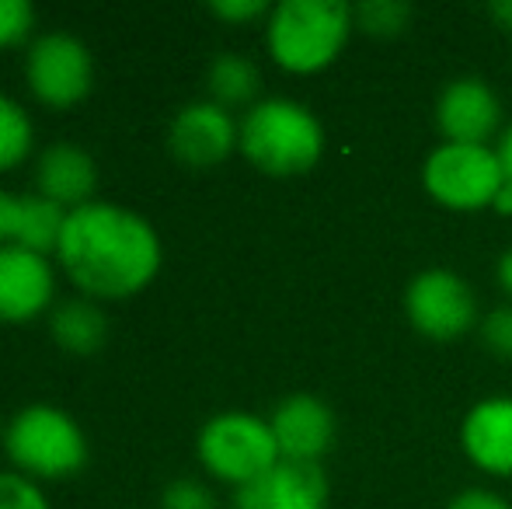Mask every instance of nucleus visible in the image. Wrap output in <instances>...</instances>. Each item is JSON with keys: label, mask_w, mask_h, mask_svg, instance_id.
Instances as JSON below:
<instances>
[{"label": "nucleus", "mask_w": 512, "mask_h": 509, "mask_svg": "<svg viewBox=\"0 0 512 509\" xmlns=\"http://www.w3.org/2000/svg\"><path fill=\"white\" fill-rule=\"evenodd\" d=\"M460 450L481 475L512 478V394H492L467 408Z\"/></svg>", "instance_id": "obj_13"}, {"label": "nucleus", "mask_w": 512, "mask_h": 509, "mask_svg": "<svg viewBox=\"0 0 512 509\" xmlns=\"http://www.w3.org/2000/svg\"><path fill=\"white\" fill-rule=\"evenodd\" d=\"M98 164L84 147L70 140L49 143L35 157V192L60 210H81L98 199Z\"/></svg>", "instance_id": "obj_14"}, {"label": "nucleus", "mask_w": 512, "mask_h": 509, "mask_svg": "<svg viewBox=\"0 0 512 509\" xmlns=\"http://www.w3.org/2000/svg\"><path fill=\"white\" fill-rule=\"evenodd\" d=\"M56 307V262L28 248H0V325H28Z\"/></svg>", "instance_id": "obj_11"}, {"label": "nucleus", "mask_w": 512, "mask_h": 509, "mask_svg": "<svg viewBox=\"0 0 512 509\" xmlns=\"http://www.w3.org/2000/svg\"><path fill=\"white\" fill-rule=\"evenodd\" d=\"M436 129L443 143L492 147L502 136V98L485 77H453L436 98Z\"/></svg>", "instance_id": "obj_10"}, {"label": "nucleus", "mask_w": 512, "mask_h": 509, "mask_svg": "<svg viewBox=\"0 0 512 509\" xmlns=\"http://www.w3.org/2000/svg\"><path fill=\"white\" fill-rule=\"evenodd\" d=\"M67 210L42 199L39 192L0 189V248H28L39 255H56Z\"/></svg>", "instance_id": "obj_16"}, {"label": "nucleus", "mask_w": 512, "mask_h": 509, "mask_svg": "<svg viewBox=\"0 0 512 509\" xmlns=\"http://www.w3.org/2000/svg\"><path fill=\"white\" fill-rule=\"evenodd\" d=\"M56 269L98 304L129 300L157 279L164 265V241L143 213L95 199L67 213Z\"/></svg>", "instance_id": "obj_1"}, {"label": "nucleus", "mask_w": 512, "mask_h": 509, "mask_svg": "<svg viewBox=\"0 0 512 509\" xmlns=\"http://www.w3.org/2000/svg\"><path fill=\"white\" fill-rule=\"evenodd\" d=\"M35 150V123L18 98L0 91V175L21 168Z\"/></svg>", "instance_id": "obj_19"}, {"label": "nucleus", "mask_w": 512, "mask_h": 509, "mask_svg": "<svg viewBox=\"0 0 512 509\" xmlns=\"http://www.w3.org/2000/svg\"><path fill=\"white\" fill-rule=\"evenodd\" d=\"M25 84L46 109H77L95 88V56L77 35L42 32L25 49Z\"/></svg>", "instance_id": "obj_8"}, {"label": "nucleus", "mask_w": 512, "mask_h": 509, "mask_svg": "<svg viewBox=\"0 0 512 509\" xmlns=\"http://www.w3.org/2000/svg\"><path fill=\"white\" fill-rule=\"evenodd\" d=\"M328 475L321 464L279 461L269 475L237 492L234 509H328Z\"/></svg>", "instance_id": "obj_15"}, {"label": "nucleus", "mask_w": 512, "mask_h": 509, "mask_svg": "<svg viewBox=\"0 0 512 509\" xmlns=\"http://www.w3.org/2000/svg\"><path fill=\"white\" fill-rule=\"evenodd\" d=\"M411 7L401 4V0H366V4L352 7V18H356V28L373 39H398V35L408 32L411 25Z\"/></svg>", "instance_id": "obj_20"}, {"label": "nucleus", "mask_w": 512, "mask_h": 509, "mask_svg": "<svg viewBox=\"0 0 512 509\" xmlns=\"http://www.w3.org/2000/svg\"><path fill=\"white\" fill-rule=\"evenodd\" d=\"M492 210H495V213H502V217H512V182L502 185V192H499V199H495Z\"/></svg>", "instance_id": "obj_30"}, {"label": "nucleus", "mask_w": 512, "mask_h": 509, "mask_svg": "<svg viewBox=\"0 0 512 509\" xmlns=\"http://www.w3.org/2000/svg\"><path fill=\"white\" fill-rule=\"evenodd\" d=\"M446 509H512V503L506 496H499V492L474 485V489L457 492V496L446 503Z\"/></svg>", "instance_id": "obj_26"}, {"label": "nucleus", "mask_w": 512, "mask_h": 509, "mask_svg": "<svg viewBox=\"0 0 512 509\" xmlns=\"http://www.w3.org/2000/svg\"><path fill=\"white\" fill-rule=\"evenodd\" d=\"M237 140H241V119H234V112L209 98L182 105L168 126L171 157L192 171H209L223 164L237 150Z\"/></svg>", "instance_id": "obj_9"}, {"label": "nucleus", "mask_w": 512, "mask_h": 509, "mask_svg": "<svg viewBox=\"0 0 512 509\" xmlns=\"http://www.w3.org/2000/svg\"><path fill=\"white\" fill-rule=\"evenodd\" d=\"M0 440H4V422H0Z\"/></svg>", "instance_id": "obj_31"}, {"label": "nucleus", "mask_w": 512, "mask_h": 509, "mask_svg": "<svg viewBox=\"0 0 512 509\" xmlns=\"http://www.w3.org/2000/svg\"><path fill=\"white\" fill-rule=\"evenodd\" d=\"M495 154H499L502 171H506V182H512V123L502 129V136L495 140Z\"/></svg>", "instance_id": "obj_27"}, {"label": "nucleus", "mask_w": 512, "mask_h": 509, "mask_svg": "<svg viewBox=\"0 0 512 509\" xmlns=\"http://www.w3.org/2000/svg\"><path fill=\"white\" fill-rule=\"evenodd\" d=\"M488 14H492V21L502 32L512 35V0H495V4H488Z\"/></svg>", "instance_id": "obj_29"}, {"label": "nucleus", "mask_w": 512, "mask_h": 509, "mask_svg": "<svg viewBox=\"0 0 512 509\" xmlns=\"http://www.w3.org/2000/svg\"><path fill=\"white\" fill-rule=\"evenodd\" d=\"M356 18L345 0H279L265 18V49L286 74L310 77L345 53Z\"/></svg>", "instance_id": "obj_2"}, {"label": "nucleus", "mask_w": 512, "mask_h": 509, "mask_svg": "<svg viewBox=\"0 0 512 509\" xmlns=\"http://www.w3.org/2000/svg\"><path fill=\"white\" fill-rule=\"evenodd\" d=\"M269 426L283 461L300 464H321V457L335 447L338 436V419L331 405L307 391H297L279 401L269 415Z\"/></svg>", "instance_id": "obj_12"}, {"label": "nucleus", "mask_w": 512, "mask_h": 509, "mask_svg": "<svg viewBox=\"0 0 512 509\" xmlns=\"http://www.w3.org/2000/svg\"><path fill=\"white\" fill-rule=\"evenodd\" d=\"M481 346L495 356V360L512 363V304H499L481 318L478 325Z\"/></svg>", "instance_id": "obj_23"}, {"label": "nucleus", "mask_w": 512, "mask_h": 509, "mask_svg": "<svg viewBox=\"0 0 512 509\" xmlns=\"http://www.w3.org/2000/svg\"><path fill=\"white\" fill-rule=\"evenodd\" d=\"M405 318L422 339L460 342L481 325V304L474 286L453 269H422L405 286Z\"/></svg>", "instance_id": "obj_7"}, {"label": "nucleus", "mask_w": 512, "mask_h": 509, "mask_svg": "<svg viewBox=\"0 0 512 509\" xmlns=\"http://www.w3.org/2000/svg\"><path fill=\"white\" fill-rule=\"evenodd\" d=\"M262 91V70L244 53H216L206 67V98L223 105L227 112L244 109L248 112Z\"/></svg>", "instance_id": "obj_18"}, {"label": "nucleus", "mask_w": 512, "mask_h": 509, "mask_svg": "<svg viewBox=\"0 0 512 509\" xmlns=\"http://www.w3.org/2000/svg\"><path fill=\"white\" fill-rule=\"evenodd\" d=\"M35 7L28 0H0V49H18L35 39Z\"/></svg>", "instance_id": "obj_21"}, {"label": "nucleus", "mask_w": 512, "mask_h": 509, "mask_svg": "<svg viewBox=\"0 0 512 509\" xmlns=\"http://www.w3.org/2000/svg\"><path fill=\"white\" fill-rule=\"evenodd\" d=\"M506 185V171L495 147L439 143L422 164V189L436 206L453 213L492 210Z\"/></svg>", "instance_id": "obj_6"}, {"label": "nucleus", "mask_w": 512, "mask_h": 509, "mask_svg": "<svg viewBox=\"0 0 512 509\" xmlns=\"http://www.w3.org/2000/svg\"><path fill=\"white\" fill-rule=\"evenodd\" d=\"M161 509H216V496L199 478H171L161 492Z\"/></svg>", "instance_id": "obj_24"}, {"label": "nucleus", "mask_w": 512, "mask_h": 509, "mask_svg": "<svg viewBox=\"0 0 512 509\" xmlns=\"http://www.w3.org/2000/svg\"><path fill=\"white\" fill-rule=\"evenodd\" d=\"M196 457L209 478L234 485L237 492L269 475L283 461L269 419L244 408L209 415L196 436Z\"/></svg>", "instance_id": "obj_5"}, {"label": "nucleus", "mask_w": 512, "mask_h": 509, "mask_svg": "<svg viewBox=\"0 0 512 509\" xmlns=\"http://www.w3.org/2000/svg\"><path fill=\"white\" fill-rule=\"evenodd\" d=\"M0 509H53L49 496L39 482L18 475V471H0Z\"/></svg>", "instance_id": "obj_22"}, {"label": "nucleus", "mask_w": 512, "mask_h": 509, "mask_svg": "<svg viewBox=\"0 0 512 509\" xmlns=\"http://www.w3.org/2000/svg\"><path fill=\"white\" fill-rule=\"evenodd\" d=\"M324 126L297 98H262L241 116L237 150L269 178L307 175L324 157Z\"/></svg>", "instance_id": "obj_3"}, {"label": "nucleus", "mask_w": 512, "mask_h": 509, "mask_svg": "<svg viewBox=\"0 0 512 509\" xmlns=\"http://www.w3.org/2000/svg\"><path fill=\"white\" fill-rule=\"evenodd\" d=\"M4 447L11 471L32 482H67L88 468V436L81 422L60 405H25L4 422Z\"/></svg>", "instance_id": "obj_4"}, {"label": "nucleus", "mask_w": 512, "mask_h": 509, "mask_svg": "<svg viewBox=\"0 0 512 509\" xmlns=\"http://www.w3.org/2000/svg\"><path fill=\"white\" fill-rule=\"evenodd\" d=\"M49 335L70 356H95L108 342V314L105 304L91 297L60 300L49 314Z\"/></svg>", "instance_id": "obj_17"}, {"label": "nucleus", "mask_w": 512, "mask_h": 509, "mask_svg": "<svg viewBox=\"0 0 512 509\" xmlns=\"http://www.w3.org/2000/svg\"><path fill=\"white\" fill-rule=\"evenodd\" d=\"M495 279H499L502 293H506L509 304H512V245L506 248V252H502L499 265H495Z\"/></svg>", "instance_id": "obj_28"}, {"label": "nucleus", "mask_w": 512, "mask_h": 509, "mask_svg": "<svg viewBox=\"0 0 512 509\" xmlns=\"http://www.w3.org/2000/svg\"><path fill=\"white\" fill-rule=\"evenodd\" d=\"M206 11L223 25H251V21H265L272 4L265 0H209Z\"/></svg>", "instance_id": "obj_25"}]
</instances>
